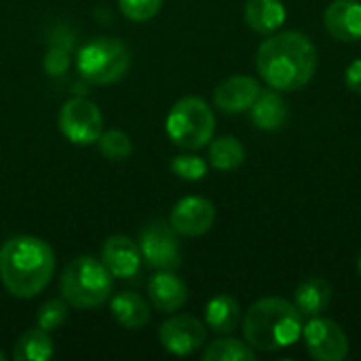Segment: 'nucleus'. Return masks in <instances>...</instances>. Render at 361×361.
Instances as JSON below:
<instances>
[{
    "label": "nucleus",
    "instance_id": "obj_13",
    "mask_svg": "<svg viewBox=\"0 0 361 361\" xmlns=\"http://www.w3.org/2000/svg\"><path fill=\"white\" fill-rule=\"evenodd\" d=\"M260 95V82L252 76H228L224 78L216 91H214V102L216 106L226 112V114H239L252 108L256 97Z\"/></svg>",
    "mask_w": 361,
    "mask_h": 361
},
{
    "label": "nucleus",
    "instance_id": "obj_16",
    "mask_svg": "<svg viewBox=\"0 0 361 361\" xmlns=\"http://www.w3.org/2000/svg\"><path fill=\"white\" fill-rule=\"evenodd\" d=\"M252 123L262 131H277L288 123V104L277 89L260 91L250 108Z\"/></svg>",
    "mask_w": 361,
    "mask_h": 361
},
{
    "label": "nucleus",
    "instance_id": "obj_19",
    "mask_svg": "<svg viewBox=\"0 0 361 361\" xmlns=\"http://www.w3.org/2000/svg\"><path fill=\"white\" fill-rule=\"evenodd\" d=\"M205 324L218 334H231L241 324V307L231 294L214 296L205 307Z\"/></svg>",
    "mask_w": 361,
    "mask_h": 361
},
{
    "label": "nucleus",
    "instance_id": "obj_2",
    "mask_svg": "<svg viewBox=\"0 0 361 361\" xmlns=\"http://www.w3.org/2000/svg\"><path fill=\"white\" fill-rule=\"evenodd\" d=\"M55 271V252L38 237L21 235L0 247V279L11 296L34 298Z\"/></svg>",
    "mask_w": 361,
    "mask_h": 361
},
{
    "label": "nucleus",
    "instance_id": "obj_23",
    "mask_svg": "<svg viewBox=\"0 0 361 361\" xmlns=\"http://www.w3.org/2000/svg\"><path fill=\"white\" fill-rule=\"evenodd\" d=\"M203 360L205 361H254L256 360V351L237 341V338H220L212 345H207V349L203 351Z\"/></svg>",
    "mask_w": 361,
    "mask_h": 361
},
{
    "label": "nucleus",
    "instance_id": "obj_20",
    "mask_svg": "<svg viewBox=\"0 0 361 361\" xmlns=\"http://www.w3.org/2000/svg\"><path fill=\"white\" fill-rule=\"evenodd\" d=\"M330 300H332V288L322 277H311V279L302 281L294 294L296 309L302 315H311V317L324 313L328 309Z\"/></svg>",
    "mask_w": 361,
    "mask_h": 361
},
{
    "label": "nucleus",
    "instance_id": "obj_27",
    "mask_svg": "<svg viewBox=\"0 0 361 361\" xmlns=\"http://www.w3.org/2000/svg\"><path fill=\"white\" fill-rule=\"evenodd\" d=\"M118 6H121L123 15L127 19H131V21H148L161 11L163 0H118Z\"/></svg>",
    "mask_w": 361,
    "mask_h": 361
},
{
    "label": "nucleus",
    "instance_id": "obj_1",
    "mask_svg": "<svg viewBox=\"0 0 361 361\" xmlns=\"http://www.w3.org/2000/svg\"><path fill=\"white\" fill-rule=\"evenodd\" d=\"M256 68L271 89L296 91L313 78L317 70V49L300 32H279L260 44Z\"/></svg>",
    "mask_w": 361,
    "mask_h": 361
},
{
    "label": "nucleus",
    "instance_id": "obj_28",
    "mask_svg": "<svg viewBox=\"0 0 361 361\" xmlns=\"http://www.w3.org/2000/svg\"><path fill=\"white\" fill-rule=\"evenodd\" d=\"M42 66H44V72H47V74H51V76H61V74L68 70V66H70V55H68L66 49L53 47V49L47 51Z\"/></svg>",
    "mask_w": 361,
    "mask_h": 361
},
{
    "label": "nucleus",
    "instance_id": "obj_10",
    "mask_svg": "<svg viewBox=\"0 0 361 361\" xmlns=\"http://www.w3.org/2000/svg\"><path fill=\"white\" fill-rule=\"evenodd\" d=\"M205 336H207L205 326L192 315L169 317L159 330V341L163 349L180 357L190 355L197 349H201V345L205 343Z\"/></svg>",
    "mask_w": 361,
    "mask_h": 361
},
{
    "label": "nucleus",
    "instance_id": "obj_22",
    "mask_svg": "<svg viewBox=\"0 0 361 361\" xmlns=\"http://www.w3.org/2000/svg\"><path fill=\"white\" fill-rule=\"evenodd\" d=\"M243 161H245V148L237 137L222 135L218 140H212V146H209L212 167H216L220 171H231V169H237L239 165H243Z\"/></svg>",
    "mask_w": 361,
    "mask_h": 361
},
{
    "label": "nucleus",
    "instance_id": "obj_11",
    "mask_svg": "<svg viewBox=\"0 0 361 361\" xmlns=\"http://www.w3.org/2000/svg\"><path fill=\"white\" fill-rule=\"evenodd\" d=\"M216 220V207L203 197H184L180 199L169 216V224L182 237H201L205 235Z\"/></svg>",
    "mask_w": 361,
    "mask_h": 361
},
{
    "label": "nucleus",
    "instance_id": "obj_18",
    "mask_svg": "<svg viewBox=\"0 0 361 361\" xmlns=\"http://www.w3.org/2000/svg\"><path fill=\"white\" fill-rule=\"evenodd\" d=\"M245 23L260 34H271L286 21V6L281 0H247L245 2Z\"/></svg>",
    "mask_w": 361,
    "mask_h": 361
},
{
    "label": "nucleus",
    "instance_id": "obj_12",
    "mask_svg": "<svg viewBox=\"0 0 361 361\" xmlns=\"http://www.w3.org/2000/svg\"><path fill=\"white\" fill-rule=\"evenodd\" d=\"M102 262L106 264L112 277L131 279L140 273L142 267L140 245L125 235H112L106 239L102 247Z\"/></svg>",
    "mask_w": 361,
    "mask_h": 361
},
{
    "label": "nucleus",
    "instance_id": "obj_24",
    "mask_svg": "<svg viewBox=\"0 0 361 361\" xmlns=\"http://www.w3.org/2000/svg\"><path fill=\"white\" fill-rule=\"evenodd\" d=\"M97 144H99L102 154H104L106 159H110V161H125V159L131 154V150H133L131 137H129L125 131H121V129L104 131V133L99 135Z\"/></svg>",
    "mask_w": 361,
    "mask_h": 361
},
{
    "label": "nucleus",
    "instance_id": "obj_8",
    "mask_svg": "<svg viewBox=\"0 0 361 361\" xmlns=\"http://www.w3.org/2000/svg\"><path fill=\"white\" fill-rule=\"evenodd\" d=\"M142 260L157 271H176L182 262V252L178 243V233L169 222L154 220L144 226L140 235Z\"/></svg>",
    "mask_w": 361,
    "mask_h": 361
},
{
    "label": "nucleus",
    "instance_id": "obj_5",
    "mask_svg": "<svg viewBox=\"0 0 361 361\" xmlns=\"http://www.w3.org/2000/svg\"><path fill=\"white\" fill-rule=\"evenodd\" d=\"M216 129V116L205 99L182 97L167 114L165 131L169 140L186 150H199L212 142Z\"/></svg>",
    "mask_w": 361,
    "mask_h": 361
},
{
    "label": "nucleus",
    "instance_id": "obj_15",
    "mask_svg": "<svg viewBox=\"0 0 361 361\" xmlns=\"http://www.w3.org/2000/svg\"><path fill=\"white\" fill-rule=\"evenodd\" d=\"M148 296L154 309L163 313H176L186 305L188 288L178 275H173V271H159L148 281Z\"/></svg>",
    "mask_w": 361,
    "mask_h": 361
},
{
    "label": "nucleus",
    "instance_id": "obj_17",
    "mask_svg": "<svg viewBox=\"0 0 361 361\" xmlns=\"http://www.w3.org/2000/svg\"><path fill=\"white\" fill-rule=\"evenodd\" d=\"M112 317L127 330H142L150 322V305L135 292L114 294L110 300Z\"/></svg>",
    "mask_w": 361,
    "mask_h": 361
},
{
    "label": "nucleus",
    "instance_id": "obj_4",
    "mask_svg": "<svg viewBox=\"0 0 361 361\" xmlns=\"http://www.w3.org/2000/svg\"><path fill=\"white\" fill-rule=\"evenodd\" d=\"M112 275L106 264L93 256L72 260L61 273L59 290L74 309H97L112 296Z\"/></svg>",
    "mask_w": 361,
    "mask_h": 361
},
{
    "label": "nucleus",
    "instance_id": "obj_6",
    "mask_svg": "<svg viewBox=\"0 0 361 361\" xmlns=\"http://www.w3.org/2000/svg\"><path fill=\"white\" fill-rule=\"evenodd\" d=\"M129 66V49L118 38H93L78 51V72L93 85H112L121 80Z\"/></svg>",
    "mask_w": 361,
    "mask_h": 361
},
{
    "label": "nucleus",
    "instance_id": "obj_30",
    "mask_svg": "<svg viewBox=\"0 0 361 361\" xmlns=\"http://www.w3.org/2000/svg\"><path fill=\"white\" fill-rule=\"evenodd\" d=\"M357 269H360V275H361V254H360V260H357Z\"/></svg>",
    "mask_w": 361,
    "mask_h": 361
},
{
    "label": "nucleus",
    "instance_id": "obj_31",
    "mask_svg": "<svg viewBox=\"0 0 361 361\" xmlns=\"http://www.w3.org/2000/svg\"><path fill=\"white\" fill-rule=\"evenodd\" d=\"M4 360H6V355H4V353L0 351V361H4Z\"/></svg>",
    "mask_w": 361,
    "mask_h": 361
},
{
    "label": "nucleus",
    "instance_id": "obj_14",
    "mask_svg": "<svg viewBox=\"0 0 361 361\" xmlns=\"http://www.w3.org/2000/svg\"><path fill=\"white\" fill-rule=\"evenodd\" d=\"M326 30L343 42L361 40V2L360 0H334L324 13Z\"/></svg>",
    "mask_w": 361,
    "mask_h": 361
},
{
    "label": "nucleus",
    "instance_id": "obj_25",
    "mask_svg": "<svg viewBox=\"0 0 361 361\" xmlns=\"http://www.w3.org/2000/svg\"><path fill=\"white\" fill-rule=\"evenodd\" d=\"M68 319V305L66 300H59V298H51L47 300L40 311H38V328H42L44 332H53L57 328H61Z\"/></svg>",
    "mask_w": 361,
    "mask_h": 361
},
{
    "label": "nucleus",
    "instance_id": "obj_21",
    "mask_svg": "<svg viewBox=\"0 0 361 361\" xmlns=\"http://www.w3.org/2000/svg\"><path fill=\"white\" fill-rule=\"evenodd\" d=\"M53 357V341L42 328H32L19 336L13 349V360L17 361H44Z\"/></svg>",
    "mask_w": 361,
    "mask_h": 361
},
{
    "label": "nucleus",
    "instance_id": "obj_26",
    "mask_svg": "<svg viewBox=\"0 0 361 361\" xmlns=\"http://www.w3.org/2000/svg\"><path fill=\"white\" fill-rule=\"evenodd\" d=\"M171 171L182 178V180H188V182H197V180H203L205 173H207V163L201 159V157H195V154H180L171 161Z\"/></svg>",
    "mask_w": 361,
    "mask_h": 361
},
{
    "label": "nucleus",
    "instance_id": "obj_29",
    "mask_svg": "<svg viewBox=\"0 0 361 361\" xmlns=\"http://www.w3.org/2000/svg\"><path fill=\"white\" fill-rule=\"evenodd\" d=\"M345 82L351 91L361 93V59L351 61V66L347 68V74H345Z\"/></svg>",
    "mask_w": 361,
    "mask_h": 361
},
{
    "label": "nucleus",
    "instance_id": "obj_7",
    "mask_svg": "<svg viewBox=\"0 0 361 361\" xmlns=\"http://www.w3.org/2000/svg\"><path fill=\"white\" fill-rule=\"evenodd\" d=\"M59 131L76 146H89L104 133V116L97 104L87 97H72L59 110Z\"/></svg>",
    "mask_w": 361,
    "mask_h": 361
},
{
    "label": "nucleus",
    "instance_id": "obj_9",
    "mask_svg": "<svg viewBox=\"0 0 361 361\" xmlns=\"http://www.w3.org/2000/svg\"><path fill=\"white\" fill-rule=\"evenodd\" d=\"M302 338L313 360L343 361L349 355V338L332 319L315 315L307 326H302Z\"/></svg>",
    "mask_w": 361,
    "mask_h": 361
},
{
    "label": "nucleus",
    "instance_id": "obj_3",
    "mask_svg": "<svg viewBox=\"0 0 361 361\" xmlns=\"http://www.w3.org/2000/svg\"><path fill=\"white\" fill-rule=\"evenodd\" d=\"M245 343L258 351H279L298 343L302 336V313L290 300L269 296L254 302L243 319Z\"/></svg>",
    "mask_w": 361,
    "mask_h": 361
}]
</instances>
